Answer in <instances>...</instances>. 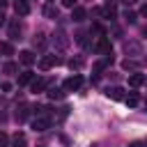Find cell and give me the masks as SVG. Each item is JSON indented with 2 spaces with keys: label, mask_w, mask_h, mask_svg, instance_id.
<instances>
[{
  "label": "cell",
  "mask_w": 147,
  "mask_h": 147,
  "mask_svg": "<svg viewBox=\"0 0 147 147\" xmlns=\"http://www.w3.org/2000/svg\"><path fill=\"white\" fill-rule=\"evenodd\" d=\"M0 90H2V92H9V90H11V85H7V83H2V85H0Z\"/></svg>",
  "instance_id": "cell-32"
},
{
  "label": "cell",
  "mask_w": 147,
  "mask_h": 147,
  "mask_svg": "<svg viewBox=\"0 0 147 147\" xmlns=\"http://www.w3.org/2000/svg\"><path fill=\"white\" fill-rule=\"evenodd\" d=\"M51 117L48 115H37L34 119H32V129L34 131H46V129H51Z\"/></svg>",
  "instance_id": "cell-2"
},
{
  "label": "cell",
  "mask_w": 147,
  "mask_h": 147,
  "mask_svg": "<svg viewBox=\"0 0 147 147\" xmlns=\"http://www.w3.org/2000/svg\"><path fill=\"white\" fill-rule=\"evenodd\" d=\"M110 64H113V53L103 55V60H99V62L94 64V71H96V74H101V71H103L106 67H110Z\"/></svg>",
  "instance_id": "cell-11"
},
{
  "label": "cell",
  "mask_w": 147,
  "mask_h": 147,
  "mask_svg": "<svg viewBox=\"0 0 147 147\" xmlns=\"http://www.w3.org/2000/svg\"><path fill=\"white\" fill-rule=\"evenodd\" d=\"M131 147H147V142H140V140H136V142H131Z\"/></svg>",
  "instance_id": "cell-30"
},
{
  "label": "cell",
  "mask_w": 147,
  "mask_h": 147,
  "mask_svg": "<svg viewBox=\"0 0 147 147\" xmlns=\"http://www.w3.org/2000/svg\"><path fill=\"white\" fill-rule=\"evenodd\" d=\"M124 5H133V2H138V0H122Z\"/></svg>",
  "instance_id": "cell-34"
},
{
  "label": "cell",
  "mask_w": 147,
  "mask_h": 147,
  "mask_svg": "<svg viewBox=\"0 0 147 147\" xmlns=\"http://www.w3.org/2000/svg\"><path fill=\"white\" fill-rule=\"evenodd\" d=\"M76 41H78L80 46H85V48H90V41H87V34H85V32H80V34H76Z\"/></svg>",
  "instance_id": "cell-23"
},
{
  "label": "cell",
  "mask_w": 147,
  "mask_h": 147,
  "mask_svg": "<svg viewBox=\"0 0 147 147\" xmlns=\"http://www.w3.org/2000/svg\"><path fill=\"white\" fill-rule=\"evenodd\" d=\"M145 106H147V101H145Z\"/></svg>",
  "instance_id": "cell-36"
},
{
  "label": "cell",
  "mask_w": 147,
  "mask_h": 147,
  "mask_svg": "<svg viewBox=\"0 0 147 147\" xmlns=\"http://www.w3.org/2000/svg\"><path fill=\"white\" fill-rule=\"evenodd\" d=\"M18 60H21L25 67H30V64H34V62H37V57H34V53H32V51H21V53H18Z\"/></svg>",
  "instance_id": "cell-10"
},
{
  "label": "cell",
  "mask_w": 147,
  "mask_h": 147,
  "mask_svg": "<svg viewBox=\"0 0 147 147\" xmlns=\"http://www.w3.org/2000/svg\"><path fill=\"white\" fill-rule=\"evenodd\" d=\"M96 51H99L101 55H108V53H113V46H110V39H108V37H99V44H96Z\"/></svg>",
  "instance_id": "cell-6"
},
{
  "label": "cell",
  "mask_w": 147,
  "mask_h": 147,
  "mask_svg": "<svg viewBox=\"0 0 147 147\" xmlns=\"http://www.w3.org/2000/svg\"><path fill=\"white\" fill-rule=\"evenodd\" d=\"M71 18H74L76 23H83V21L87 18V11H85L83 7H74V11H71Z\"/></svg>",
  "instance_id": "cell-14"
},
{
  "label": "cell",
  "mask_w": 147,
  "mask_h": 147,
  "mask_svg": "<svg viewBox=\"0 0 147 147\" xmlns=\"http://www.w3.org/2000/svg\"><path fill=\"white\" fill-rule=\"evenodd\" d=\"M62 5H64V7H71V9H74V7H76V0H62Z\"/></svg>",
  "instance_id": "cell-28"
},
{
  "label": "cell",
  "mask_w": 147,
  "mask_h": 147,
  "mask_svg": "<svg viewBox=\"0 0 147 147\" xmlns=\"http://www.w3.org/2000/svg\"><path fill=\"white\" fill-rule=\"evenodd\" d=\"M80 85H83V76L80 74H74V76H69L67 80H64V92H76V90H80Z\"/></svg>",
  "instance_id": "cell-1"
},
{
  "label": "cell",
  "mask_w": 147,
  "mask_h": 147,
  "mask_svg": "<svg viewBox=\"0 0 147 147\" xmlns=\"http://www.w3.org/2000/svg\"><path fill=\"white\" fill-rule=\"evenodd\" d=\"M106 96H108V99H115V101H124V99H126V92L115 85V87H108V90H106Z\"/></svg>",
  "instance_id": "cell-5"
},
{
  "label": "cell",
  "mask_w": 147,
  "mask_h": 147,
  "mask_svg": "<svg viewBox=\"0 0 147 147\" xmlns=\"http://www.w3.org/2000/svg\"><path fill=\"white\" fill-rule=\"evenodd\" d=\"M69 67H71V69H78V67H80V60H71Z\"/></svg>",
  "instance_id": "cell-29"
},
{
  "label": "cell",
  "mask_w": 147,
  "mask_h": 147,
  "mask_svg": "<svg viewBox=\"0 0 147 147\" xmlns=\"http://www.w3.org/2000/svg\"><path fill=\"white\" fill-rule=\"evenodd\" d=\"M0 147H9V136L0 131Z\"/></svg>",
  "instance_id": "cell-26"
},
{
  "label": "cell",
  "mask_w": 147,
  "mask_h": 147,
  "mask_svg": "<svg viewBox=\"0 0 147 147\" xmlns=\"http://www.w3.org/2000/svg\"><path fill=\"white\" fill-rule=\"evenodd\" d=\"M133 67H136L133 62H129V60H124V69H133Z\"/></svg>",
  "instance_id": "cell-31"
},
{
  "label": "cell",
  "mask_w": 147,
  "mask_h": 147,
  "mask_svg": "<svg viewBox=\"0 0 147 147\" xmlns=\"http://www.w3.org/2000/svg\"><path fill=\"white\" fill-rule=\"evenodd\" d=\"M140 14H142V16L147 18V5H142V9H140Z\"/></svg>",
  "instance_id": "cell-33"
},
{
  "label": "cell",
  "mask_w": 147,
  "mask_h": 147,
  "mask_svg": "<svg viewBox=\"0 0 147 147\" xmlns=\"http://www.w3.org/2000/svg\"><path fill=\"white\" fill-rule=\"evenodd\" d=\"M0 53H5V55H11V53H14L11 44H9V41H0Z\"/></svg>",
  "instance_id": "cell-22"
},
{
  "label": "cell",
  "mask_w": 147,
  "mask_h": 147,
  "mask_svg": "<svg viewBox=\"0 0 147 147\" xmlns=\"http://www.w3.org/2000/svg\"><path fill=\"white\" fill-rule=\"evenodd\" d=\"M21 32H23L21 21L18 18H11L9 21V39H21Z\"/></svg>",
  "instance_id": "cell-4"
},
{
  "label": "cell",
  "mask_w": 147,
  "mask_h": 147,
  "mask_svg": "<svg viewBox=\"0 0 147 147\" xmlns=\"http://www.w3.org/2000/svg\"><path fill=\"white\" fill-rule=\"evenodd\" d=\"M103 16L106 18H115V0H106V5H103Z\"/></svg>",
  "instance_id": "cell-15"
},
{
  "label": "cell",
  "mask_w": 147,
  "mask_h": 147,
  "mask_svg": "<svg viewBox=\"0 0 147 147\" xmlns=\"http://www.w3.org/2000/svg\"><path fill=\"white\" fill-rule=\"evenodd\" d=\"M48 96L55 101V99H64V87H51L48 90Z\"/></svg>",
  "instance_id": "cell-19"
},
{
  "label": "cell",
  "mask_w": 147,
  "mask_h": 147,
  "mask_svg": "<svg viewBox=\"0 0 147 147\" xmlns=\"http://www.w3.org/2000/svg\"><path fill=\"white\" fill-rule=\"evenodd\" d=\"M2 71H5V74H16V71H18V64H14V62H7V64L2 67Z\"/></svg>",
  "instance_id": "cell-24"
},
{
  "label": "cell",
  "mask_w": 147,
  "mask_h": 147,
  "mask_svg": "<svg viewBox=\"0 0 147 147\" xmlns=\"http://www.w3.org/2000/svg\"><path fill=\"white\" fill-rule=\"evenodd\" d=\"M30 90H32L34 94H37V92H44V90H46V80H44V78H34V80L30 83Z\"/></svg>",
  "instance_id": "cell-16"
},
{
  "label": "cell",
  "mask_w": 147,
  "mask_h": 147,
  "mask_svg": "<svg viewBox=\"0 0 147 147\" xmlns=\"http://www.w3.org/2000/svg\"><path fill=\"white\" fill-rule=\"evenodd\" d=\"M44 14H46L48 18H57V9H55L53 5H46V7H44Z\"/></svg>",
  "instance_id": "cell-21"
},
{
  "label": "cell",
  "mask_w": 147,
  "mask_h": 147,
  "mask_svg": "<svg viewBox=\"0 0 147 147\" xmlns=\"http://www.w3.org/2000/svg\"><path fill=\"white\" fill-rule=\"evenodd\" d=\"M34 80V74L32 71H23L21 76H18V85H30Z\"/></svg>",
  "instance_id": "cell-18"
},
{
  "label": "cell",
  "mask_w": 147,
  "mask_h": 147,
  "mask_svg": "<svg viewBox=\"0 0 147 147\" xmlns=\"http://www.w3.org/2000/svg\"><path fill=\"white\" fill-rule=\"evenodd\" d=\"M53 46L60 48V51H64V48L69 46V39H67V32H64V30H55V34H53Z\"/></svg>",
  "instance_id": "cell-3"
},
{
  "label": "cell",
  "mask_w": 147,
  "mask_h": 147,
  "mask_svg": "<svg viewBox=\"0 0 147 147\" xmlns=\"http://www.w3.org/2000/svg\"><path fill=\"white\" fill-rule=\"evenodd\" d=\"M2 23H5V14L0 11V25H2Z\"/></svg>",
  "instance_id": "cell-35"
},
{
  "label": "cell",
  "mask_w": 147,
  "mask_h": 147,
  "mask_svg": "<svg viewBox=\"0 0 147 147\" xmlns=\"http://www.w3.org/2000/svg\"><path fill=\"white\" fill-rule=\"evenodd\" d=\"M57 62H60V60H57L55 55H44V57L39 60V69H41V71H46V69H51V67H53V64H57Z\"/></svg>",
  "instance_id": "cell-8"
},
{
  "label": "cell",
  "mask_w": 147,
  "mask_h": 147,
  "mask_svg": "<svg viewBox=\"0 0 147 147\" xmlns=\"http://www.w3.org/2000/svg\"><path fill=\"white\" fill-rule=\"evenodd\" d=\"M124 18H126V23H136V21H138V16H136L133 11H129V9L124 11Z\"/></svg>",
  "instance_id": "cell-25"
},
{
  "label": "cell",
  "mask_w": 147,
  "mask_h": 147,
  "mask_svg": "<svg viewBox=\"0 0 147 147\" xmlns=\"http://www.w3.org/2000/svg\"><path fill=\"white\" fill-rule=\"evenodd\" d=\"M124 101H126V106H129V108H133V106H138L140 96H138L136 92H131V94H126V99H124Z\"/></svg>",
  "instance_id": "cell-20"
},
{
  "label": "cell",
  "mask_w": 147,
  "mask_h": 147,
  "mask_svg": "<svg viewBox=\"0 0 147 147\" xmlns=\"http://www.w3.org/2000/svg\"><path fill=\"white\" fill-rule=\"evenodd\" d=\"M14 9H16L18 16H28V14H30V5H28V0H16V2H14Z\"/></svg>",
  "instance_id": "cell-12"
},
{
  "label": "cell",
  "mask_w": 147,
  "mask_h": 147,
  "mask_svg": "<svg viewBox=\"0 0 147 147\" xmlns=\"http://www.w3.org/2000/svg\"><path fill=\"white\" fill-rule=\"evenodd\" d=\"M28 115H30V106L28 103H21L18 108H16V113H14V117H16V122L21 124V122H25L28 119Z\"/></svg>",
  "instance_id": "cell-7"
},
{
  "label": "cell",
  "mask_w": 147,
  "mask_h": 147,
  "mask_svg": "<svg viewBox=\"0 0 147 147\" xmlns=\"http://www.w3.org/2000/svg\"><path fill=\"white\" fill-rule=\"evenodd\" d=\"M32 44H34V46H44V34H37V37L32 39Z\"/></svg>",
  "instance_id": "cell-27"
},
{
  "label": "cell",
  "mask_w": 147,
  "mask_h": 147,
  "mask_svg": "<svg viewBox=\"0 0 147 147\" xmlns=\"http://www.w3.org/2000/svg\"><path fill=\"white\" fill-rule=\"evenodd\" d=\"M124 51L129 55H142V48H140L138 41H124Z\"/></svg>",
  "instance_id": "cell-9"
},
{
  "label": "cell",
  "mask_w": 147,
  "mask_h": 147,
  "mask_svg": "<svg viewBox=\"0 0 147 147\" xmlns=\"http://www.w3.org/2000/svg\"><path fill=\"white\" fill-rule=\"evenodd\" d=\"M142 83H145V76H142V74H131V76H129V85H131V87H140Z\"/></svg>",
  "instance_id": "cell-17"
},
{
  "label": "cell",
  "mask_w": 147,
  "mask_h": 147,
  "mask_svg": "<svg viewBox=\"0 0 147 147\" xmlns=\"http://www.w3.org/2000/svg\"><path fill=\"white\" fill-rule=\"evenodd\" d=\"M11 147H28V138H25V133H14V138H11Z\"/></svg>",
  "instance_id": "cell-13"
}]
</instances>
